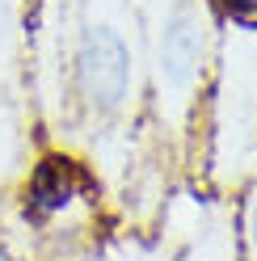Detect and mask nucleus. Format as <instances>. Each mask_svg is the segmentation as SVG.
I'll list each match as a JSON object with an SVG mask.
<instances>
[{
    "label": "nucleus",
    "instance_id": "nucleus-1",
    "mask_svg": "<svg viewBox=\"0 0 257 261\" xmlns=\"http://www.w3.org/2000/svg\"><path fill=\"white\" fill-rule=\"evenodd\" d=\"M25 93L38 148L85 160L114 223L156 227L173 190L143 165L148 63L135 0H30Z\"/></svg>",
    "mask_w": 257,
    "mask_h": 261
},
{
    "label": "nucleus",
    "instance_id": "nucleus-2",
    "mask_svg": "<svg viewBox=\"0 0 257 261\" xmlns=\"http://www.w3.org/2000/svg\"><path fill=\"white\" fill-rule=\"evenodd\" d=\"M148 63V130L143 165L160 186L194 181L198 122L215 68L219 17L211 0H135Z\"/></svg>",
    "mask_w": 257,
    "mask_h": 261
},
{
    "label": "nucleus",
    "instance_id": "nucleus-3",
    "mask_svg": "<svg viewBox=\"0 0 257 261\" xmlns=\"http://www.w3.org/2000/svg\"><path fill=\"white\" fill-rule=\"evenodd\" d=\"M0 202L13 232H25V261H76L114 223L97 173L63 148H38Z\"/></svg>",
    "mask_w": 257,
    "mask_h": 261
},
{
    "label": "nucleus",
    "instance_id": "nucleus-4",
    "mask_svg": "<svg viewBox=\"0 0 257 261\" xmlns=\"http://www.w3.org/2000/svg\"><path fill=\"white\" fill-rule=\"evenodd\" d=\"M257 173V25L219 21L215 68L198 122L194 181L215 198H236Z\"/></svg>",
    "mask_w": 257,
    "mask_h": 261
},
{
    "label": "nucleus",
    "instance_id": "nucleus-5",
    "mask_svg": "<svg viewBox=\"0 0 257 261\" xmlns=\"http://www.w3.org/2000/svg\"><path fill=\"white\" fill-rule=\"evenodd\" d=\"M25 13L30 0H0V198L38 152L25 93Z\"/></svg>",
    "mask_w": 257,
    "mask_h": 261
},
{
    "label": "nucleus",
    "instance_id": "nucleus-6",
    "mask_svg": "<svg viewBox=\"0 0 257 261\" xmlns=\"http://www.w3.org/2000/svg\"><path fill=\"white\" fill-rule=\"evenodd\" d=\"M160 219L173 232V261H240L232 198H215L198 186H177Z\"/></svg>",
    "mask_w": 257,
    "mask_h": 261
},
{
    "label": "nucleus",
    "instance_id": "nucleus-7",
    "mask_svg": "<svg viewBox=\"0 0 257 261\" xmlns=\"http://www.w3.org/2000/svg\"><path fill=\"white\" fill-rule=\"evenodd\" d=\"M76 261H173V232L160 219L152 232H135V227L110 223V232L85 249Z\"/></svg>",
    "mask_w": 257,
    "mask_h": 261
},
{
    "label": "nucleus",
    "instance_id": "nucleus-8",
    "mask_svg": "<svg viewBox=\"0 0 257 261\" xmlns=\"http://www.w3.org/2000/svg\"><path fill=\"white\" fill-rule=\"evenodd\" d=\"M232 206H236V257L257 261V173L232 198Z\"/></svg>",
    "mask_w": 257,
    "mask_h": 261
},
{
    "label": "nucleus",
    "instance_id": "nucleus-9",
    "mask_svg": "<svg viewBox=\"0 0 257 261\" xmlns=\"http://www.w3.org/2000/svg\"><path fill=\"white\" fill-rule=\"evenodd\" d=\"M215 17L232 25H257V0H211Z\"/></svg>",
    "mask_w": 257,
    "mask_h": 261
}]
</instances>
